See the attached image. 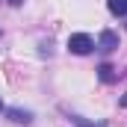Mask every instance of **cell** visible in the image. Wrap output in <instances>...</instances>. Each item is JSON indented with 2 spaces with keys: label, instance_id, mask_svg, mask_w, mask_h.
Here are the masks:
<instances>
[{
  "label": "cell",
  "instance_id": "277c9868",
  "mask_svg": "<svg viewBox=\"0 0 127 127\" xmlns=\"http://www.w3.org/2000/svg\"><path fill=\"white\" fill-rule=\"evenodd\" d=\"M109 12L112 15H127V0H109Z\"/></svg>",
  "mask_w": 127,
  "mask_h": 127
},
{
  "label": "cell",
  "instance_id": "8992f818",
  "mask_svg": "<svg viewBox=\"0 0 127 127\" xmlns=\"http://www.w3.org/2000/svg\"><path fill=\"white\" fill-rule=\"evenodd\" d=\"M77 127H103V124H92V121H83V118H77Z\"/></svg>",
  "mask_w": 127,
  "mask_h": 127
},
{
  "label": "cell",
  "instance_id": "5b68a950",
  "mask_svg": "<svg viewBox=\"0 0 127 127\" xmlns=\"http://www.w3.org/2000/svg\"><path fill=\"white\" fill-rule=\"evenodd\" d=\"M6 115H9L12 121H18V124H27V121H30V112H21V109H9Z\"/></svg>",
  "mask_w": 127,
  "mask_h": 127
},
{
  "label": "cell",
  "instance_id": "52a82bcc",
  "mask_svg": "<svg viewBox=\"0 0 127 127\" xmlns=\"http://www.w3.org/2000/svg\"><path fill=\"white\" fill-rule=\"evenodd\" d=\"M9 3H12V6H21V3H24V0H9Z\"/></svg>",
  "mask_w": 127,
  "mask_h": 127
},
{
  "label": "cell",
  "instance_id": "7a4b0ae2",
  "mask_svg": "<svg viewBox=\"0 0 127 127\" xmlns=\"http://www.w3.org/2000/svg\"><path fill=\"white\" fill-rule=\"evenodd\" d=\"M97 47H100L103 53L115 50V47H118V35H115L112 30H103V32H100V41H97Z\"/></svg>",
  "mask_w": 127,
  "mask_h": 127
},
{
  "label": "cell",
  "instance_id": "6da1fadb",
  "mask_svg": "<svg viewBox=\"0 0 127 127\" xmlns=\"http://www.w3.org/2000/svg\"><path fill=\"white\" fill-rule=\"evenodd\" d=\"M92 47H95V41H92L86 32H77V35L68 38V50H71V53H80V56H83V53H89Z\"/></svg>",
  "mask_w": 127,
  "mask_h": 127
},
{
  "label": "cell",
  "instance_id": "3957f363",
  "mask_svg": "<svg viewBox=\"0 0 127 127\" xmlns=\"http://www.w3.org/2000/svg\"><path fill=\"white\" fill-rule=\"evenodd\" d=\"M97 77H100V80H103V83H115V80H118V71H115V68H112V65H100V68H97Z\"/></svg>",
  "mask_w": 127,
  "mask_h": 127
},
{
  "label": "cell",
  "instance_id": "ba28073f",
  "mask_svg": "<svg viewBox=\"0 0 127 127\" xmlns=\"http://www.w3.org/2000/svg\"><path fill=\"white\" fill-rule=\"evenodd\" d=\"M0 109H3V103H0Z\"/></svg>",
  "mask_w": 127,
  "mask_h": 127
}]
</instances>
